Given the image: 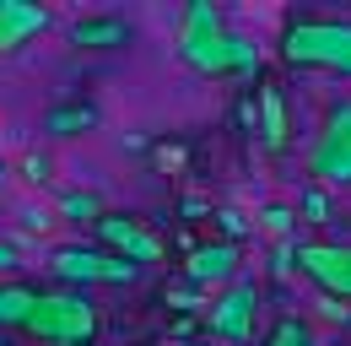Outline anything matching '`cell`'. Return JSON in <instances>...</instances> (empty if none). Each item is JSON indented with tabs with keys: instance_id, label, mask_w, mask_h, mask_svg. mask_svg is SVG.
I'll list each match as a JSON object with an SVG mask.
<instances>
[{
	"instance_id": "ac0fdd59",
	"label": "cell",
	"mask_w": 351,
	"mask_h": 346,
	"mask_svg": "<svg viewBox=\"0 0 351 346\" xmlns=\"http://www.w3.org/2000/svg\"><path fill=\"white\" fill-rule=\"evenodd\" d=\"M265 346H319V341H313V330H308L298 314H287V319L270 330V341H265Z\"/></svg>"
},
{
	"instance_id": "603a6c76",
	"label": "cell",
	"mask_w": 351,
	"mask_h": 346,
	"mask_svg": "<svg viewBox=\"0 0 351 346\" xmlns=\"http://www.w3.org/2000/svg\"><path fill=\"white\" fill-rule=\"evenodd\" d=\"M298 216H313V222H324L330 216V195L324 189H303V206H292Z\"/></svg>"
},
{
	"instance_id": "4316f807",
	"label": "cell",
	"mask_w": 351,
	"mask_h": 346,
	"mask_svg": "<svg viewBox=\"0 0 351 346\" xmlns=\"http://www.w3.org/2000/svg\"><path fill=\"white\" fill-rule=\"evenodd\" d=\"M319 308H324L330 319H351V303H341V298H324V303H319Z\"/></svg>"
},
{
	"instance_id": "2e32d148",
	"label": "cell",
	"mask_w": 351,
	"mask_h": 346,
	"mask_svg": "<svg viewBox=\"0 0 351 346\" xmlns=\"http://www.w3.org/2000/svg\"><path fill=\"white\" fill-rule=\"evenodd\" d=\"M103 211H108V206H103L97 189H65L60 206H54V216H65V222H97Z\"/></svg>"
},
{
	"instance_id": "cb8c5ba5",
	"label": "cell",
	"mask_w": 351,
	"mask_h": 346,
	"mask_svg": "<svg viewBox=\"0 0 351 346\" xmlns=\"http://www.w3.org/2000/svg\"><path fill=\"white\" fill-rule=\"evenodd\" d=\"M22 227H27V233H49V227H54V211L38 206V200H27V206H22Z\"/></svg>"
},
{
	"instance_id": "9a60e30c",
	"label": "cell",
	"mask_w": 351,
	"mask_h": 346,
	"mask_svg": "<svg viewBox=\"0 0 351 346\" xmlns=\"http://www.w3.org/2000/svg\"><path fill=\"white\" fill-rule=\"evenodd\" d=\"M211 33H221V11L211 0H189L178 16V38H211Z\"/></svg>"
},
{
	"instance_id": "e0dca14e",
	"label": "cell",
	"mask_w": 351,
	"mask_h": 346,
	"mask_svg": "<svg viewBox=\"0 0 351 346\" xmlns=\"http://www.w3.org/2000/svg\"><path fill=\"white\" fill-rule=\"evenodd\" d=\"M292 222H298V211H292L287 200H270V206H260V216H254V227H260L265 238H276V244L292 238Z\"/></svg>"
},
{
	"instance_id": "ffe728a7",
	"label": "cell",
	"mask_w": 351,
	"mask_h": 346,
	"mask_svg": "<svg viewBox=\"0 0 351 346\" xmlns=\"http://www.w3.org/2000/svg\"><path fill=\"white\" fill-rule=\"evenodd\" d=\"M217 222H221V244H238V238H243V233L254 227L249 216H243V211H232V206H221V211H217Z\"/></svg>"
},
{
	"instance_id": "484cf974",
	"label": "cell",
	"mask_w": 351,
	"mask_h": 346,
	"mask_svg": "<svg viewBox=\"0 0 351 346\" xmlns=\"http://www.w3.org/2000/svg\"><path fill=\"white\" fill-rule=\"evenodd\" d=\"M16 265H22V255H16V244H5V238H0V276H11Z\"/></svg>"
},
{
	"instance_id": "7402d4cb",
	"label": "cell",
	"mask_w": 351,
	"mask_h": 346,
	"mask_svg": "<svg viewBox=\"0 0 351 346\" xmlns=\"http://www.w3.org/2000/svg\"><path fill=\"white\" fill-rule=\"evenodd\" d=\"M298 270V238H287V244H276V255H270V276L281 281V276H292Z\"/></svg>"
},
{
	"instance_id": "d6986e66",
	"label": "cell",
	"mask_w": 351,
	"mask_h": 346,
	"mask_svg": "<svg viewBox=\"0 0 351 346\" xmlns=\"http://www.w3.org/2000/svg\"><path fill=\"white\" fill-rule=\"evenodd\" d=\"M22 178H27V184H38V189H44L49 178H54V157H49L44 146H33V152L22 157Z\"/></svg>"
},
{
	"instance_id": "83f0119b",
	"label": "cell",
	"mask_w": 351,
	"mask_h": 346,
	"mask_svg": "<svg viewBox=\"0 0 351 346\" xmlns=\"http://www.w3.org/2000/svg\"><path fill=\"white\" fill-rule=\"evenodd\" d=\"M157 163H162V168H178V163H184V152H178V146H162V152H157Z\"/></svg>"
},
{
	"instance_id": "9c48e42d",
	"label": "cell",
	"mask_w": 351,
	"mask_h": 346,
	"mask_svg": "<svg viewBox=\"0 0 351 346\" xmlns=\"http://www.w3.org/2000/svg\"><path fill=\"white\" fill-rule=\"evenodd\" d=\"M65 38L71 49H87V54H108V49H125L135 43V22L119 11H87L76 22H65Z\"/></svg>"
},
{
	"instance_id": "3957f363",
	"label": "cell",
	"mask_w": 351,
	"mask_h": 346,
	"mask_svg": "<svg viewBox=\"0 0 351 346\" xmlns=\"http://www.w3.org/2000/svg\"><path fill=\"white\" fill-rule=\"evenodd\" d=\"M49 270H54L65 287H76V292H87V287H135V281L146 276L141 265L108 255V249H97V244H60V249H49Z\"/></svg>"
},
{
	"instance_id": "8fae6325",
	"label": "cell",
	"mask_w": 351,
	"mask_h": 346,
	"mask_svg": "<svg viewBox=\"0 0 351 346\" xmlns=\"http://www.w3.org/2000/svg\"><path fill=\"white\" fill-rule=\"evenodd\" d=\"M54 27V11L38 0H0V54H16L22 43Z\"/></svg>"
},
{
	"instance_id": "5bb4252c",
	"label": "cell",
	"mask_w": 351,
	"mask_h": 346,
	"mask_svg": "<svg viewBox=\"0 0 351 346\" xmlns=\"http://www.w3.org/2000/svg\"><path fill=\"white\" fill-rule=\"evenodd\" d=\"M33 303H38V287L27 281H0V336L5 330H22L33 319Z\"/></svg>"
},
{
	"instance_id": "f546056e",
	"label": "cell",
	"mask_w": 351,
	"mask_h": 346,
	"mask_svg": "<svg viewBox=\"0 0 351 346\" xmlns=\"http://www.w3.org/2000/svg\"><path fill=\"white\" fill-rule=\"evenodd\" d=\"M0 346H5V336H0Z\"/></svg>"
},
{
	"instance_id": "30bf717a",
	"label": "cell",
	"mask_w": 351,
	"mask_h": 346,
	"mask_svg": "<svg viewBox=\"0 0 351 346\" xmlns=\"http://www.w3.org/2000/svg\"><path fill=\"white\" fill-rule=\"evenodd\" d=\"M238 260H243V249L238 244H221V238H211V244H195L189 249V260H184V276H189V287H227L232 276H238Z\"/></svg>"
},
{
	"instance_id": "6da1fadb",
	"label": "cell",
	"mask_w": 351,
	"mask_h": 346,
	"mask_svg": "<svg viewBox=\"0 0 351 346\" xmlns=\"http://www.w3.org/2000/svg\"><path fill=\"white\" fill-rule=\"evenodd\" d=\"M281 60L298 71L351 76V22L346 16H298L281 33Z\"/></svg>"
},
{
	"instance_id": "7c38bea8",
	"label": "cell",
	"mask_w": 351,
	"mask_h": 346,
	"mask_svg": "<svg viewBox=\"0 0 351 346\" xmlns=\"http://www.w3.org/2000/svg\"><path fill=\"white\" fill-rule=\"evenodd\" d=\"M103 125V108L92 97H60L44 108V135L49 141H76V135H92Z\"/></svg>"
},
{
	"instance_id": "d4e9b609",
	"label": "cell",
	"mask_w": 351,
	"mask_h": 346,
	"mask_svg": "<svg viewBox=\"0 0 351 346\" xmlns=\"http://www.w3.org/2000/svg\"><path fill=\"white\" fill-rule=\"evenodd\" d=\"M178 216H211V200H206V195H184V200H178Z\"/></svg>"
},
{
	"instance_id": "5b68a950",
	"label": "cell",
	"mask_w": 351,
	"mask_h": 346,
	"mask_svg": "<svg viewBox=\"0 0 351 346\" xmlns=\"http://www.w3.org/2000/svg\"><path fill=\"white\" fill-rule=\"evenodd\" d=\"M254 308H260V287H254L249 276H232L217 298L206 303V314H200V319H206L211 341L243 346L249 336H254Z\"/></svg>"
},
{
	"instance_id": "52a82bcc",
	"label": "cell",
	"mask_w": 351,
	"mask_h": 346,
	"mask_svg": "<svg viewBox=\"0 0 351 346\" xmlns=\"http://www.w3.org/2000/svg\"><path fill=\"white\" fill-rule=\"evenodd\" d=\"M92 238H97V249L130 260V265H141V270L162 260V238L146 233V222H135V216H125V211H103L97 222H92Z\"/></svg>"
},
{
	"instance_id": "8992f818",
	"label": "cell",
	"mask_w": 351,
	"mask_h": 346,
	"mask_svg": "<svg viewBox=\"0 0 351 346\" xmlns=\"http://www.w3.org/2000/svg\"><path fill=\"white\" fill-rule=\"evenodd\" d=\"M178 60L189 65V71H200V76H232V71H254V60H260V49L249 38H238V33H211V38H178Z\"/></svg>"
},
{
	"instance_id": "ba28073f",
	"label": "cell",
	"mask_w": 351,
	"mask_h": 346,
	"mask_svg": "<svg viewBox=\"0 0 351 346\" xmlns=\"http://www.w3.org/2000/svg\"><path fill=\"white\" fill-rule=\"evenodd\" d=\"M298 270L324 298L351 303V244H303L298 238Z\"/></svg>"
},
{
	"instance_id": "7a4b0ae2",
	"label": "cell",
	"mask_w": 351,
	"mask_h": 346,
	"mask_svg": "<svg viewBox=\"0 0 351 346\" xmlns=\"http://www.w3.org/2000/svg\"><path fill=\"white\" fill-rule=\"evenodd\" d=\"M22 336L38 346H92V336H97V303H92V292H76V287L38 292L33 319L22 325Z\"/></svg>"
},
{
	"instance_id": "277c9868",
	"label": "cell",
	"mask_w": 351,
	"mask_h": 346,
	"mask_svg": "<svg viewBox=\"0 0 351 346\" xmlns=\"http://www.w3.org/2000/svg\"><path fill=\"white\" fill-rule=\"evenodd\" d=\"M308 178L319 189H351V97L324 114V130L308 146Z\"/></svg>"
},
{
	"instance_id": "f1b7e54d",
	"label": "cell",
	"mask_w": 351,
	"mask_h": 346,
	"mask_svg": "<svg viewBox=\"0 0 351 346\" xmlns=\"http://www.w3.org/2000/svg\"><path fill=\"white\" fill-rule=\"evenodd\" d=\"M184 346H217V341H184Z\"/></svg>"
},
{
	"instance_id": "4fadbf2b",
	"label": "cell",
	"mask_w": 351,
	"mask_h": 346,
	"mask_svg": "<svg viewBox=\"0 0 351 346\" xmlns=\"http://www.w3.org/2000/svg\"><path fill=\"white\" fill-rule=\"evenodd\" d=\"M254 119H260V141L265 152H287V97H281V86L276 82H260V92H254Z\"/></svg>"
},
{
	"instance_id": "44dd1931",
	"label": "cell",
	"mask_w": 351,
	"mask_h": 346,
	"mask_svg": "<svg viewBox=\"0 0 351 346\" xmlns=\"http://www.w3.org/2000/svg\"><path fill=\"white\" fill-rule=\"evenodd\" d=\"M168 303L184 308V319H189V314H206V292H200V287H168Z\"/></svg>"
}]
</instances>
